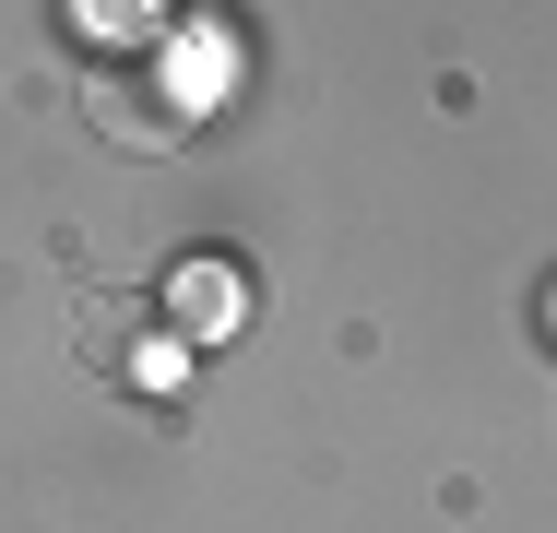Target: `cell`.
Segmentation results:
<instances>
[{
    "label": "cell",
    "instance_id": "1",
    "mask_svg": "<svg viewBox=\"0 0 557 533\" xmlns=\"http://www.w3.org/2000/svg\"><path fill=\"white\" fill-rule=\"evenodd\" d=\"M96 119H108L119 154H166L190 131V96L178 84H143V72H96Z\"/></svg>",
    "mask_w": 557,
    "mask_h": 533
},
{
    "label": "cell",
    "instance_id": "2",
    "mask_svg": "<svg viewBox=\"0 0 557 533\" xmlns=\"http://www.w3.org/2000/svg\"><path fill=\"white\" fill-rule=\"evenodd\" d=\"M72 332H84V356H96V368H131V332H143V297H84V309H72Z\"/></svg>",
    "mask_w": 557,
    "mask_h": 533
}]
</instances>
